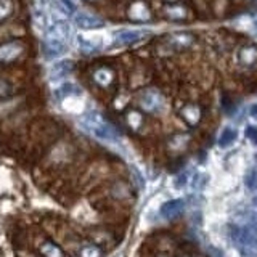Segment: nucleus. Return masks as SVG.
Instances as JSON below:
<instances>
[{"label":"nucleus","mask_w":257,"mask_h":257,"mask_svg":"<svg viewBox=\"0 0 257 257\" xmlns=\"http://www.w3.org/2000/svg\"><path fill=\"white\" fill-rule=\"evenodd\" d=\"M71 28L66 21H55L45 34V50L48 56H58L64 53L69 42Z\"/></svg>","instance_id":"nucleus-1"},{"label":"nucleus","mask_w":257,"mask_h":257,"mask_svg":"<svg viewBox=\"0 0 257 257\" xmlns=\"http://www.w3.org/2000/svg\"><path fill=\"white\" fill-rule=\"evenodd\" d=\"M82 125L100 140H104V142L117 140V131L108 122V120H104L98 112H88L82 119Z\"/></svg>","instance_id":"nucleus-2"},{"label":"nucleus","mask_w":257,"mask_h":257,"mask_svg":"<svg viewBox=\"0 0 257 257\" xmlns=\"http://www.w3.org/2000/svg\"><path fill=\"white\" fill-rule=\"evenodd\" d=\"M139 104L143 111L151 112V114H158L164 109V96L156 88H147V90L140 92L139 95Z\"/></svg>","instance_id":"nucleus-3"},{"label":"nucleus","mask_w":257,"mask_h":257,"mask_svg":"<svg viewBox=\"0 0 257 257\" xmlns=\"http://www.w3.org/2000/svg\"><path fill=\"white\" fill-rule=\"evenodd\" d=\"M24 50H26V45L21 40H8L0 45V63L10 64L16 61L24 53Z\"/></svg>","instance_id":"nucleus-4"},{"label":"nucleus","mask_w":257,"mask_h":257,"mask_svg":"<svg viewBox=\"0 0 257 257\" xmlns=\"http://www.w3.org/2000/svg\"><path fill=\"white\" fill-rule=\"evenodd\" d=\"M164 44L171 52H183L195 44V36L191 32H175L166 37Z\"/></svg>","instance_id":"nucleus-5"},{"label":"nucleus","mask_w":257,"mask_h":257,"mask_svg":"<svg viewBox=\"0 0 257 257\" xmlns=\"http://www.w3.org/2000/svg\"><path fill=\"white\" fill-rule=\"evenodd\" d=\"M190 140H191L190 134H187V132H177V134L171 135L167 139L166 148H167V151L171 153L172 156H180V155H183V153L188 150Z\"/></svg>","instance_id":"nucleus-6"},{"label":"nucleus","mask_w":257,"mask_h":257,"mask_svg":"<svg viewBox=\"0 0 257 257\" xmlns=\"http://www.w3.org/2000/svg\"><path fill=\"white\" fill-rule=\"evenodd\" d=\"M127 18L135 23H147L153 18L150 7L143 0H135L127 8Z\"/></svg>","instance_id":"nucleus-7"},{"label":"nucleus","mask_w":257,"mask_h":257,"mask_svg":"<svg viewBox=\"0 0 257 257\" xmlns=\"http://www.w3.org/2000/svg\"><path fill=\"white\" fill-rule=\"evenodd\" d=\"M163 15L171 21H187L190 18V8L185 4H164Z\"/></svg>","instance_id":"nucleus-8"},{"label":"nucleus","mask_w":257,"mask_h":257,"mask_svg":"<svg viewBox=\"0 0 257 257\" xmlns=\"http://www.w3.org/2000/svg\"><path fill=\"white\" fill-rule=\"evenodd\" d=\"M179 114L188 125L196 127L201 122V119H203V109L196 103H187L185 106L180 108Z\"/></svg>","instance_id":"nucleus-9"},{"label":"nucleus","mask_w":257,"mask_h":257,"mask_svg":"<svg viewBox=\"0 0 257 257\" xmlns=\"http://www.w3.org/2000/svg\"><path fill=\"white\" fill-rule=\"evenodd\" d=\"M183 211H185V201L183 199H172V201H167L166 204H163L159 214L166 220H174L180 214H183Z\"/></svg>","instance_id":"nucleus-10"},{"label":"nucleus","mask_w":257,"mask_h":257,"mask_svg":"<svg viewBox=\"0 0 257 257\" xmlns=\"http://www.w3.org/2000/svg\"><path fill=\"white\" fill-rule=\"evenodd\" d=\"M92 79H93V82L101 87V88H108L111 87L112 84H114V80H116V74H114V71H112L111 68L108 66H101V68H96L93 71V74H92Z\"/></svg>","instance_id":"nucleus-11"},{"label":"nucleus","mask_w":257,"mask_h":257,"mask_svg":"<svg viewBox=\"0 0 257 257\" xmlns=\"http://www.w3.org/2000/svg\"><path fill=\"white\" fill-rule=\"evenodd\" d=\"M74 21H76V24H77L79 28H84V29L101 28L103 24H104L100 16H96L93 13H88V12H80V13H77Z\"/></svg>","instance_id":"nucleus-12"},{"label":"nucleus","mask_w":257,"mask_h":257,"mask_svg":"<svg viewBox=\"0 0 257 257\" xmlns=\"http://www.w3.org/2000/svg\"><path fill=\"white\" fill-rule=\"evenodd\" d=\"M238 61L241 66L251 68L257 63V45H246L238 53Z\"/></svg>","instance_id":"nucleus-13"},{"label":"nucleus","mask_w":257,"mask_h":257,"mask_svg":"<svg viewBox=\"0 0 257 257\" xmlns=\"http://www.w3.org/2000/svg\"><path fill=\"white\" fill-rule=\"evenodd\" d=\"M71 71H72V61H68V60L58 61L50 68V79L52 80L64 79L68 74H71Z\"/></svg>","instance_id":"nucleus-14"},{"label":"nucleus","mask_w":257,"mask_h":257,"mask_svg":"<svg viewBox=\"0 0 257 257\" xmlns=\"http://www.w3.org/2000/svg\"><path fill=\"white\" fill-rule=\"evenodd\" d=\"M125 122H127V125L132 128V131H140L142 128V125H143V122H145V117H143V114L140 111H137V109H128L127 112H125Z\"/></svg>","instance_id":"nucleus-15"},{"label":"nucleus","mask_w":257,"mask_h":257,"mask_svg":"<svg viewBox=\"0 0 257 257\" xmlns=\"http://www.w3.org/2000/svg\"><path fill=\"white\" fill-rule=\"evenodd\" d=\"M92 39L93 37H84V36L79 37V47L82 48L85 53H93L95 50H98L101 45L98 37H95V40H92Z\"/></svg>","instance_id":"nucleus-16"},{"label":"nucleus","mask_w":257,"mask_h":257,"mask_svg":"<svg viewBox=\"0 0 257 257\" xmlns=\"http://www.w3.org/2000/svg\"><path fill=\"white\" fill-rule=\"evenodd\" d=\"M142 37H143V32L140 31H124L117 36V42L128 45V44L137 42V40H140Z\"/></svg>","instance_id":"nucleus-17"},{"label":"nucleus","mask_w":257,"mask_h":257,"mask_svg":"<svg viewBox=\"0 0 257 257\" xmlns=\"http://www.w3.org/2000/svg\"><path fill=\"white\" fill-rule=\"evenodd\" d=\"M79 88L74 85V84H63L60 88H56V92H55V96L58 100H63V98H66V96H72V95H79Z\"/></svg>","instance_id":"nucleus-18"},{"label":"nucleus","mask_w":257,"mask_h":257,"mask_svg":"<svg viewBox=\"0 0 257 257\" xmlns=\"http://www.w3.org/2000/svg\"><path fill=\"white\" fill-rule=\"evenodd\" d=\"M40 252H42L44 257H64V252L55 243H50V241H47V243L40 246Z\"/></svg>","instance_id":"nucleus-19"},{"label":"nucleus","mask_w":257,"mask_h":257,"mask_svg":"<svg viewBox=\"0 0 257 257\" xmlns=\"http://www.w3.org/2000/svg\"><path fill=\"white\" fill-rule=\"evenodd\" d=\"M236 139V132H235V128H231V127H227V128H223V132L220 135V139H219V145L222 148L225 147H228V145H231L233 142H235Z\"/></svg>","instance_id":"nucleus-20"},{"label":"nucleus","mask_w":257,"mask_h":257,"mask_svg":"<svg viewBox=\"0 0 257 257\" xmlns=\"http://www.w3.org/2000/svg\"><path fill=\"white\" fill-rule=\"evenodd\" d=\"M13 13V0H0V23L10 18Z\"/></svg>","instance_id":"nucleus-21"},{"label":"nucleus","mask_w":257,"mask_h":257,"mask_svg":"<svg viewBox=\"0 0 257 257\" xmlns=\"http://www.w3.org/2000/svg\"><path fill=\"white\" fill-rule=\"evenodd\" d=\"M230 8V0H212V12L215 16H223Z\"/></svg>","instance_id":"nucleus-22"},{"label":"nucleus","mask_w":257,"mask_h":257,"mask_svg":"<svg viewBox=\"0 0 257 257\" xmlns=\"http://www.w3.org/2000/svg\"><path fill=\"white\" fill-rule=\"evenodd\" d=\"M80 257H101V249L98 246L93 244H87L80 249Z\"/></svg>","instance_id":"nucleus-23"},{"label":"nucleus","mask_w":257,"mask_h":257,"mask_svg":"<svg viewBox=\"0 0 257 257\" xmlns=\"http://www.w3.org/2000/svg\"><path fill=\"white\" fill-rule=\"evenodd\" d=\"M246 187L249 190H257V167L251 169L249 174L246 175Z\"/></svg>","instance_id":"nucleus-24"},{"label":"nucleus","mask_w":257,"mask_h":257,"mask_svg":"<svg viewBox=\"0 0 257 257\" xmlns=\"http://www.w3.org/2000/svg\"><path fill=\"white\" fill-rule=\"evenodd\" d=\"M246 137H247V140H251L252 143L257 145V127L247 125L246 127Z\"/></svg>","instance_id":"nucleus-25"},{"label":"nucleus","mask_w":257,"mask_h":257,"mask_svg":"<svg viewBox=\"0 0 257 257\" xmlns=\"http://www.w3.org/2000/svg\"><path fill=\"white\" fill-rule=\"evenodd\" d=\"M10 90H12L10 84H8L7 80L0 79V98H2V96H7L8 93H10Z\"/></svg>","instance_id":"nucleus-26"},{"label":"nucleus","mask_w":257,"mask_h":257,"mask_svg":"<svg viewBox=\"0 0 257 257\" xmlns=\"http://www.w3.org/2000/svg\"><path fill=\"white\" fill-rule=\"evenodd\" d=\"M251 116L257 119V104H254V106L251 108Z\"/></svg>","instance_id":"nucleus-27"},{"label":"nucleus","mask_w":257,"mask_h":257,"mask_svg":"<svg viewBox=\"0 0 257 257\" xmlns=\"http://www.w3.org/2000/svg\"><path fill=\"white\" fill-rule=\"evenodd\" d=\"M90 2H98V0H90Z\"/></svg>","instance_id":"nucleus-28"},{"label":"nucleus","mask_w":257,"mask_h":257,"mask_svg":"<svg viewBox=\"0 0 257 257\" xmlns=\"http://www.w3.org/2000/svg\"><path fill=\"white\" fill-rule=\"evenodd\" d=\"M159 257H167V255H159Z\"/></svg>","instance_id":"nucleus-29"},{"label":"nucleus","mask_w":257,"mask_h":257,"mask_svg":"<svg viewBox=\"0 0 257 257\" xmlns=\"http://www.w3.org/2000/svg\"><path fill=\"white\" fill-rule=\"evenodd\" d=\"M183 257H190V255H183Z\"/></svg>","instance_id":"nucleus-30"},{"label":"nucleus","mask_w":257,"mask_h":257,"mask_svg":"<svg viewBox=\"0 0 257 257\" xmlns=\"http://www.w3.org/2000/svg\"><path fill=\"white\" fill-rule=\"evenodd\" d=\"M255 204H257V201H255Z\"/></svg>","instance_id":"nucleus-31"},{"label":"nucleus","mask_w":257,"mask_h":257,"mask_svg":"<svg viewBox=\"0 0 257 257\" xmlns=\"http://www.w3.org/2000/svg\"><path fill=\"white\" fill-rule=\"evenodd\" d=\"M117 257H119V255H117Z\"/></svg>","instance_id":"nucleus-32"}]
</instances>
